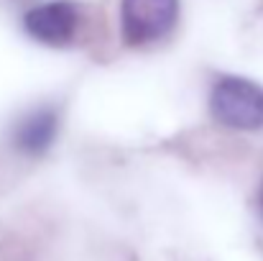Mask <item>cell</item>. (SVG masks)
Wrapping results in <instances>:
<instances>
[{
  "mask_svg": "<svg viewBox=\"0 0 263 261\" xmlns=\"http://www.w3.org/2000/svg\"><path fill=\"white\" fill-rule=\"evenodd\" d=\"M210 113L228 128H263V87L246 77H220L210 92Z\"/></svg>",
  "mask_w": 263,
  "mask_h": 261,
  "instance_id": "6da1fadb",
  "label": "cell"
},
{
  "mask_svg": "<svg viewBox=\"0 0 263 261\" xmlns=\"http://www.w3.org/2000/svg\"><path fill=\"white\" fill-rule=\"evenodd\" d=\"M59 133V113L51 105L28 110L13 126V146L26 156H41L51 149Z\"/></svg>",
  "mask_w": 263,
  "mask_h": 261,
  "instance_id": "277c9868",
  "label": "cell"
},
{
  "mask_svg": "<svg viewBox=\"0 0 263 261\" xmlns=\"http://www.w3.org/2000/svg\"><path fill=\"white\" fill-rule=\"evenodd\" d=\"M23 28L31 39L41 44L64 46L74 39L80 28V8L72 0L41 3L23 15Z\"/></svg>",
  "mask_w": 263,
  "mask_h": 261,
  "instance_id": "3957f363",
  "label": "cell"
},
{
  "mask_svg": "<svg viewBox=\"0 0 263 261\" xmlns=\"http://www.w3.org/2000/svg\"><path fill=\"white\" fill-rule=\"evenodd\" d=\"M179 18V0H123L120 31L128 46H146L164 39Z\"/></svg>",
  "mask_w": 263,
  "mask_h": 261,
  "instance_id": "7a4b0ae2",
  "label": "cell"
},
{
  "mask_svg": "<svg viewBox=\"0 0 263 261\" xmlns=\"http://www.w3.org/2000/svg\"><path fill=\"white\" fill-rule=\"evenodd\" d=\"M258 205H261V213H263V184H261V195H258Z\"/></svg>",
  "mask_w": 263,
  "mask_h": 261,
  "instance_id": "5b68a950",
  "label": "cell"
}]
</instances>
